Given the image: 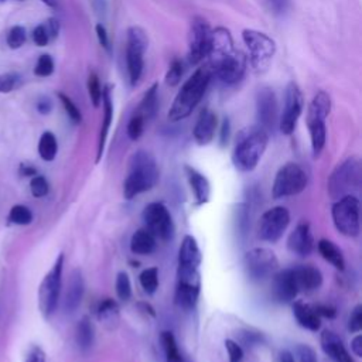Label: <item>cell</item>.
Instances as JSON below:
<instances>
[{
	"instance_id": "6da1fadb",
	"label": "cell",
	"mask_w": 362,
	"mask_h": 362,
	"mask_svg": "<svg viewBox=\"0 0 362 362\" xmlns=\"http://www.w3.org/2000/svg\"><path fill=\"white\" fill-rule=\"evenodd\" d=\"M202 255L197 239L185 235L178 249V269H177V288L174 301L180 308H195L201 291L199 266Z\"/></svg>"
},
{
	"instance_id": "7a4b0ae2",
	"label": "cell",
	"mask_w": 362,
	"mask_h": 362,
	"mask_svg": "<svg viewBox=\"0 0 362 362\" xmlns=\"http://www.w3.org/2000/svg\"><path fill=\"white\" fill-rule=\"evenodd\" d=\"M212 78V71L208 64L195 69V72L182 83L181 89L177 92L170 110L168 119L171 122H178L188 117L197 105L201 102L209 82Z\"/></svg>"
},
{
	"instance_id": "3957f363",
	"label": "cell",
	"mask_w": 362,
	"mask_h": 362,
	"mask_svg": "<svg viewBox=\"0 0 362 362\" xmlns=\"http://www.w3.org/2000/svg\"><path fill=\"white\" fill-rule=\"evenodd\" d=\"M269 143V133L259 124L245 127L239 132L232 153L233 165L242 171L249 173L256 168Z\"/></svg>"
},
{
	"instance_id": "277c9868",
	"label": "cell",
	"mask_w": 362,
	"mask_h": 362,
	"mask_svg": "<svg viewBox=\"0 0 362 362\" xmlns=\"http://www.w3.org/2000/svg\"><path fill=\"white\" fill-rule=\"evenodd\" d=\"M158 181V168L154 157L144 150L132 154L129 160V173L123 182V195L132 199L136 195L150 191Z\"/></svg>"
},
{
	"instance_id": "5b68a950",
	"label": "cell",
	"mask_w": 362,
	"mask_h": 362,
	"mask_svg": "<svg viewBox=\"0 0 362 362\" xmlns=\"http://www.w3.org/2000/svg\"><path fill=\"white\" fill-rule=\"evenodd\" d=\"M331 112V98L325 90H318L307 110V127L310 132V140H311V148L314 157H318L325 146L327 140V127H325V119L328 117Z\"/></svg>"
},
{
	"instance_id": "8992f818",
	"label": "cell",
	"mask_w": 362,
	"mask_h": 362,
	"mask_svg": "<svg viewBox=\"0 0 362 362\" xmlns=\"http://www.w3.org/2000/svg\"><path fill=\"white\" fill-rule=\"evenodd\" d=\"M362 181V167L358 157H349L339 163L328 177L327 189L331 198L338 199L358 191Z\"/></svg>"
},
{
	"instance_id": "52a82bcc",
	"label": "cell",
	"mask_w": 362,
	"mask_h": 362,
	"mask_svg": "<svg viewBox=\"0 0 362 362\" xmlns=\"http://www.w3.org/2000/svg\"><path fill=\"white\" fill-rule=\"evenodd\" d=\"M148 47L147 33L139 27L132 25L126 33V66L129 74V81L134 86L139 83L143 68H144V54Z\"/></svg>"
},
{
	"instance_id": "ba28073f",
	"label": "cell",
	"mask_w": 362,
	"mask_h": 362,
	"mask_svg": "<svg viewBox=\"0 0 362 362\" xmlns=\"http://www.w3.org/2000/svg\"><path fill=\"white\" fill-rule=\"evenodd\" d=\"M242 40L249 49L250 64L256 72L267 71L274 54H276V42L267 34L253 30L245 28L242 31Z\"/></svg>"
},
{
	"instance_id": "9c48e42d",
	"label": "cell",
	"mask_w": 362,
	"mask_h": 362,
	"mask_svg": "<svg viewBox=\"0 0 362 362\" xmlns=\"http://www.w3.org/2000/svg\"><path fill=\"white\" fill-rule=\"evenodd\" d=\"M62 266H64V255L61 253L38 287V308L45 318L52 315V313L58 305L59 293H61Z\"/></svg>"
},
{
	"instance_id": "30bf717a",
	"label": "cell",
	"mask_w": 362,
	"mask_h": 362,
	"mask_svg": "<svg viewBox=\"0 0 362 362\" xmlns=\"http://www.w3.org/2000/svg\"><path fill=\"white\" fill-rule=\"evenodd\" d=\"M337 230L348 238L359 235V199L355 195L338 198L331 209Z\"/></svg>"
},
{
	"instance_id": "8fae6325",
	"label": "cell",
	"mask_w": 362,
	"mask_h": 362,
	"mask_svg": "<svg viewBox=\"0 0 362 362\" xmlns=\"http://www.w3.org/2000/svg\"><path fill=\"white\" fill-rule=\"evenodd\" d=\"M243 267L250 280L263 281L277 272L279 260L273 250L267 247H253L245 253Z\"/></svg>"
},
{
	"instance_id": "7c38bea8",
	"label": "cell",
	"mask_w": 362,
	"mask_h": 362,
	"mask_svg": "<svg viewBox=\"0 0 362 362\" xmlns=\"http://www.w3.org/2000/svg\"><path fill=\"white\" fill-rule=\"evenodd\" d=\"M307 185V174L305 171L296 163H287L277 171L272 195L276 199L291 197L300 194Z\"/></svg>"
},
{
	"instance_id": "4fadbf2b",
	"label": "cell",
	"mask_w": 362,
	"mask_h": 362,
	"mask_svg": "<svg viewBox=\"0 0 362 362\" xmlns=\"http://www.w3.org/2000/svg\"><path fill=\"white\" fill-rule=\"evenodd\" d=\"M212 30L204 17H194L188 30V61L192 65L199 64L208 57Z\"/></svg>"
},
{
	"instance_id": "5bb4252c",
	"label": "cell",
	"mask_w": 362,
	"mask_h": 362,
	"mask_svg": "<svg viewBox=\"0 0 362 362\" xmlns=\"http://www.w3.org/2000/svg\"><path fill=\"white\" fill-rule=\"evenodd\" d=\"M208 65L211 66L212 75H216L223 83L233 85L243 78L247 59L243 52L233 49L229 54L211 59Z\"/></svg>"
},
{
	"instance_id": "9a60e30c",
	"label": "cell",
	"mask_w": 362,
	"mask_h": 362,
	"mask_svg": "<svg viewBox=\"0 0 362 362\" xmlns=\"http://www.w3.org/2000/svg\"><path fill=\"white\" fill-rule=\"evenodd\" d=\"M146 229L157 239L170 240L174 236V222L170 211L161 202L148 204L141 214Z\"/></svg>"
},
{
	"instance_id": "2e32d148",
	"label": "cell",
	"mask_w": 362,
	"mask_h": 362,
	"mask_svg": "<svg viewBox=\"0 0 362 362\" xmlns=\"http://www.w3.org/2000/svg\"><path fill=\"white\" fill-rule=\"evenodd\" d=\"M304 107V98L300 86L291 81L288 82L284 93V107L279 116V129L283 134L288 136L294 132L297 120Z\"/></svg>"
},
{
	"instance_id": "e0dca14e",
	"label": "cell",
	"mask_w": 362,
	"mask_h": 362,
	"mask_svg": "<svg viewBox=\"0 0 362 362\" xmlns=\"http://www.w3.org/2000/svg\"><path fill=\"white\" fill-rule=\"evenodd\" d=\"M290 223V212L284 206H274L263 212L259 219L257 235L262 240L274 243L286 232Z\"/></svg>"
},
{
	"instance_id": "ac0fdd59",
	"label": "cell",
	"mask_w": 362,
	"mask_h": 362,
	"mask_svg": "<svg viewBox=\"0 0 362 362\" xmlns=\"http://www.w3.org/2000/svg\"><path fill=\"white\" fill-rule=\"evenodd\" d=\"M256 116L259 126L267 133L273 132L279 124L277 99L272 88L263 86L256 93Z\"/></svg>"
},
{
	"instance_id": "d6986e66",
	"label": "cell",
	"mask_w": 362,
	"mask_h": 362,
	"mask_svg": "<svg viewBox=\"0 0 362 362\" xmlns=\"http://www.w3.org/2000/svg\"><path fill=\"white\" fill-rule=\"evenodd\" d=\"M272 277V297L277 303H291L298 293L293 269L276 272Z\"/></svg>"
},
{
	"instance_id": "ffe728a7",
	"label": "cell",
	"mask_w": 362,
	"mask_h": 362,
	"mask_svg": "<svg viewBox=\"0 0 362 362\" xmlns=\"http://www.w3.org/2000/svg\"><path fill=\"white\" fill-rule=\"evenodd\" d=\"M287 247L291 253L298 256H308L314 247V239L311 235L310 225L307 222L298 223L294 230L288 235Z\"/></svg>"
},
{
	"instance_id": "44dd1931",
	"label": "cell",
	"mask_w": 362,
	"mask_h": 362,
	"mask_svg": "<svg viewBox=\"0 0 362 362\" xmlns=\"http://www.w3.org/2000/svg\"><path fill=\"white\" fill-rule=\"evenodd\" d=\"M320 344L324 354L328 355L334 362H354L342 339L334 331L324 329L320 337Z\"/></svg>"
},
{
	"instance_id": "7402d4cb",
	"label": "cell",
	"mask_w": 362,
	"mask_h": 362,
	"mask_svg": "<svg viewBox=\"0 0 362 362\" xmlns=\"http://www.w3.org/2000/svg\"><path fill=\"white\" fill-rule=\"evenodd\" d=\"M215 129H216L215 112H212L211 109H202L192 130V136L197 144L199 146L209 144L215 136Z\"/></svg>"
},
{
	"instance_id": "603a6c76",
	"label": "cell",
	"mask_w": 362,
	"mask_h": 362,
	"mask_svg": "<svg viewBox=\"0 0 362 362\" xmlns=\"http://www.w3.org/2000/svg\"><path fill=\"white\" fill-rule=\"evenodd\" d=\"M294 279L298 291H314L321 287L322 284V273L320 269L311 266V264H303L293 269Z\"/></svg>"
},
{
	"instance_id": "cb8c5ba5",
	"label": "cell",
	"mask_w": 362,
	"mask_h": 362,
	"mask_svg": "<svg viewBox=\"0 0 362 362\" xmlns=\"http://www.w3.org/2000/svg\"><path fill=\"white\" fill-rule=\"evenodd\" d=\"M83 290H85V284H83L82 273L79 269H75L69 276L66 293L64 298V308L66 313H72L79 307L83 297Z\"/></svg>"
},
{
	"instance_id": "d4e9b609",
	"label": "cell",
	"mask_w": 362,
	"mask_h": 362,
	"mask_svg": "<svg viewBox=\"0 0 362 362\" xmlns=\"http://www.w3.org/2000/svg\"><path fill=\"white\" fill-rule=\"evenodd\" d=\"M102 106H103V119H102V126H100V133H99V144H98V158L96 161L100 160L105 148V143L107 139V133L113 120V102H112V90L110 85H106L102 89Z\"/></svg>"
},
{
	"instance_id": "484cf974",
	"label": "cell",
	"mask_w": 362,
	"mask_h": 362,
	"mask_svg": "<svg viewBox=\"0 0 362 362\" xmlns=\"http://www.w3.org/2000/svg\"><path fill=\"white\" fill-rule=\"evenodd\" d=\"M185 173H187V178L188 182L191 185V189L194 192L195 197V202L198 205L206 204L209 201V195H211V185L209 181L206 180V177L204 174H201L199 171H197L195 168L185 165Z\"/></svg>"
},
{
	"instance_id": "4316f807",
	"label": "cell",
	"mask_w": 362,
	"mask_h": 362,
	"mask_svg": "<svg viewBox=\"0 0 362 362\" xmlns=\"http://www.w3.org/2000/svg\"><path fill=\"white\" fill-rule=\"evenodd\" d=\"M293 314H294L297 322L303 328L310 329V331H318L320 329L321 317L317 314L314 305L298 300L293 304Z\"/></svg>"
},
{
	"instance_id": "83f0119b",
	"label": "cell",
	"mask_w": 362,
	"mask_h": 362,
	"mask_svg": "<svg viewBox=\"0 0 362 362\" xmlns=\"http://www.w3.org/2000/svg\"><path fill=\"white\" fill-rule=\"evenodd\" d=\"M157 246V240L156 238L144 228V229H139L132 235L130 239V250L134 255H140V256H146L150 255L156 250Z\"/></svg>"
},
{
	"instance_id": "f1b7e54d",
	"label": "cell",
	"mask_w": 362,
	"mask_h": 362,
	"mask_svg": "<svg viewBox=\"0 0 362 362\" xmlns=\"http://www.w3.org/2000/svg\"><path fill=\"white\" fill-rule=\"evenodd\" d=\"M317 249H318L320 255H321L328 263H331L335 269L344 270V267H345V260H344L342 250H341L332 240L320 239L318 243H317Z\"/></svg>"
},
{
	"instance_id": "f546056e",
	"label": "cell",
	"mask_w": 362,
	"mask_h": 362,
	"mask_svg": "<svg viewBox=\"0 0 362 362\" xmlns=\"http://www.w3.org/2000/svg\"><path fill=\"white\" fill-rule=\"evenodd\" d=\"M157 90H158V83H153L147 89V92L143 95V99H141V102H140V105L136 110L137 113H140L144 117L146 122L151 120L156 116L157 110H158V93H157Z\"/></svg>"
},
{
	"instance_id": "4dcf8cb0",
	"label": "cell",
	"mask_w": 362,
	"mask_h": 362,
	"mask_svg": "<svg viewBox=\"0 0 362 362\" xmlns=\"http://www.w3.org/2000/svg\"><path fill=\"white\" fill-rule=\"evenodd\" d=\"M160 342L165 355V362H189L178 349L177 341L171 331H163L160 335Z\"/></svg>"
},
{
	"instance_id": "1f68e13d",
	"label": "cell",
	"mask_w": 362,
	"mask_h": 362,
	"mask_svg": "<svg viewBox=\"0 0 362 362\" xmlns=\"http://www.w3.org/2000/svg\"><path fill=\"white\" fill-rule=\"evenodd\" d=\"M98 320L103 322L105 325L113 327L119 321V305L115 300L112 298H105L103 301L99 303V307L96 310Z\"/></svg>"
},
{
	"instance_id": "d6a6232c",
	"label": "cell",
	"mask_w": 362,
	"mask_h": 362,
	"mask_svg": "<svg viewBox=\"0 0 362 362\" xmlns=\"http://www.w3.org/2000/svg\"><path fill=\"white\" fill-rule=\"evenodd\" d=\"M75 339L82 351H88L93 344V327L88 317H83L75 329Z\"/></svg>"
},
{
	"instance_id": "836d02e7",
	"label": "cell",
	"mask_w": 362,
	"mask_h": 362,
	"mask_svg": "<svg viewBox=\"0 0 362 362\" xmlns=\"http://www.w3.org/2000/svg\"><path fill=\"white\" fill-rule=\"evenodd\" d=\"M58 151L57 137L51 132H44L38 141V154L44 161H52Z\"/></svg>"
},
{
	"instance_id": "e575fe53",
	"label": "cell",
	"mask_w": 362,
	"mask_h": 362,
	"mask_svg": "<svg viewBox=\"0 0 362 362\" xmlns=\"http://www.w3.org/2000/svg\"><path fill=\"white\" fill-rule=\"evenodd\" d=\"M139 281L147 294H154L158 287V269L148 267V269L143 270L139 276Z\"/></svg>"
},
{
	"instance_id": "d590c367",
	"label": "cell",
	"mask_w": 362,
	"mask_h": 362,
	"mask_svg": "<svg viewBox=\"0 0 362 362\" xmlns=\"http://www.w3.org/2000/svg\"><path fill=\"white\" fill-rule=\"evenodd\" d=\"M115 288H116V294L122 301H127L132 297V284H130V279L127 276V273L124 272H119L116 276V281H115Z\"/></svg>"
},
{
	"instance_id": "8d00e7d4",
	"label": "cell",
	"mask_w": 362,
	"mask_h": 362,
	"mask_svg": "<svg viewBox=\"0 0 362 362\" xmlns=\"http://www.w3.org/2000/svg\"><path fill=\"white\" fill-rule=\"evenodd\" d=\"M8 219L17 225H28L33 221V212L24 205H14L8 212Z\"/></svg>"
},
{
	"instance_id": "74e56055",
	"label": "cell",
	"mask_w": 362,
	"mask_h": 362,
	"mask_svg": "<svg viewBox=\"0 0 362 362\" xmlns=\"http://www.w3.org/2000/svg\"><path fill=\"white\" fill-rule=\"evenodd\" d=\"M144 124H146L144 117L140 113L134 112L133 116L130 117L129 123H127V130L126 132H127L129 139L134 140V141L137 139H140V136L143 134V130H144Z\"/></svg>"
},
{
	"instance_id": "f35d334b",
	"label": "cell",
	"mask_w": 362,
	"mask_h": 362,
	"mask_svg": "<svg viewBox=\"0 0 362 362\" xmlns=\"http://www.w3.org/2000/svg\"><path fill=\"white\" fill-rule=\"evenodd\" d=\"M88 93H89L92 105L95 107H98L102 102V86H100L99 78L95 72H90L88 76Z\"/></svg>"
},
{
	"instance_id": "ab89813d",
	"label": "cell",
	"mask_w": 362,
	"mask_h": 362,
	"mask_svg": "<svg viewBox=\"0 0 362 362\" xmlns=\"http://www.w3.org/2000/svg\"><path fill=\"white\" fill-rule=\"evenodd\" d=\"M181 76H182V61L178 58H174L165 74V83L168 86H177L181 81Z\"/></svg>"
},
{
	"instance_id": "60d3db41",
	"label": "cell",
	"mask_w": 362,
	"mask_h": 362,
	"mask_svg": "<svg viewBox=\"0 0 362 362\" xmlns=\"http://www.w3.org/2000/svg\"><path fill=\"white\" fill-rule=\"evenodd\" d=\"M58 98L66 112V115L69 116V119L74 122V123H81L82 122V115H81V110L78 109V106L72 102V99L69 96H66L65 93H58Z\"/></svg>"
},
{
	"instance_id": "b9f144b4",
	"label": "cell",
	"mask_w": 362,
	"mask_h": 362,
	"mask_svg": "<svg viewBox=\"0 0 362 362\" xmlns=\"http://www.w3.org/2000/svg\"><path fill=\"white\" fill-rule=\"evenodd\" d=\"M21 83V76L16 72L0 75V93H8Z\"/></svg>"
},
{
	"instance_id": "7bdbcfd3",
	"label": "cell",
	"mask_w": 362,
	"mask_h": 362,
	"mask_svg": "<svg viewBox=\"0 0 362 362\" xmlns=\"http://www.w3.org/2000/svg\"><path fill=\"white\" fill-rule=\"evenodd\" d=\"M54 72V61L48 54H42L40 55V58L37 59L35 68H34V74L37 76H49Z\"/></svg>"
},
{
	"instance_id": "ee69618b",
	"label": "cell",
	"mask_w": 362,
	"mask_h": 362,
	"mask_svg": "<svg viewBox=\"0 0 362 362\" xmlns=\"http://www.w3.org/2000/svg\"><path fill=\"white\" fill-rule=\"evenodd\" d=\"M25 42V30L21 25H14L7 35V44L10 48H20Z\"/></svg>"
},
{
	"instance_id": "f6af8a7d",
	"label": "cell",
	"mask_w": 362,
	"mask_h": 362,
	"mask_svg": "<svg viewBox=\"0 0 362 362\" xmlns=\"http://www.w3.org/2000/svg\"><path fill=\"white\" fill-rule=\"evenodd\" d=\"M236 229L239 230V235H245L249 225V214H247V206L245 204H239L236 206Z\"/></svg>"
},
{
	"instance_id": "bcb514c9",
	"label": "cell",
	"mask_w": 362,
	"mask_h": 362,
	"mask_svg": "<svg viewBox=\"0 0 362 362\" xmlns=\"http://www.w3.org/2000/svg\"><path fill=\"white\" fill-rule=\"evenodd\" d=\"M30 189L34 197L41 198L48 192V181L42 175H35L30 182Z\"/></svg>"
},
{
	"instance_id": "7dc6e473",
	"label": "cell",
	"mask_w": 362,
	"mask_h": 362,
	"mask_svg": "<svg viewBox=\"0 0 362 362\" xmlns=\"http://www.w3.org/2000/svg\"><path fill=\"white\" fill-rule=\"evenodd\" d=\"M225 348L228 352V359L229 362H240L243 358V349L242 346L233 341V339H226L225 341Z\"/></svg>"
},
{
	"instance_id": "c3c4849f",
	"label": "cell",
	"mask_w": 362,
	"mask_h": 362,
	"mask_svg": "<svg viewBox=\"0 0 362 362\" xmlns=\"http://www.w3.org/2000/svg\"><path fill=\"white\" fill-rule=\"evenodd\" d=\"M348 329L351 332H359L362 329V305L358 304L352 310L348 320Z\"/></svg>"
},
{
	"instance_id": "681fc988",
	"label": "cell",
	"mask_w": 362,
	"mask_h": 362,
	"mask_svg": "<svg viewBox=\"0 0 362 362\" xmlns=\"http://www.w3.org/2000/svg\"><path fill=\"white\" fill-rule=\"evenodd\" d=\"M33 40L34 42L38 45V47H45L48 42H49V35H48V31L45 28L44 24H40L34 28L33 31Z\"/></svg>"
},
{
	"instance_id": "f907efd6",
	"label": "cell",
	"mask_w": 362,
	"mask_h": 362,
	"mask_svg": "<svg viewBox=\"0 0 362 362\" xmlns=\"http://www.w3.org/2000/svg\"><path fill=\"white\" fill-rule=\"evenodd\" d=\"M298 362H317L315 352L308 345H300L297 348Z\"/></svg>"
},
{
	"instance_id": "816d5d0a",
	"label": "cell",
	"mask_w": 362,
	"mask_h": 362,
	"mask_svg": "<svg viewBox=\"0 0 362 362\" xmlns=\"http://www.w3.org/2000/svg\"><path fill=\"white\" fill-rule=\"evenodd\" d=\"M95 31H96V37H98V41L99 44L105 48V49H110V44H109V35H107V31L105 28V25L102 23H98L96 27H95Z\"/></svg>"
},
{
	"instance_id": "f5cc1de1",
	"label": "cell",
	"mask_w": 362,
	"mask_h": 362,
	"mask_svg": "<svg viewBox=\"0 0 362 362\" xmlns=\"http://www.w3.org/2000/svg\"><path fill=\"white\" fill-rule=\"evenodd\" d=\"M25 362H47L44 351L38 346H33L27 355Z\"/></svg>"
},
{
	"instance_id": "db71d44e",
	"label": "cell",
	"mask_w": 362,
	"mask_h": 362,
	"mask_svg": "<svg viewBox=\"0 0 362 362\" xmlns=\"http://www.w3.org/2000/svg\"><path fill=\"white\" fill-rule=\"evenodd\" d=\"M44 25H45V28H47L48 35H49L51 40L58 35V33H59V21H58L57 18H48Z\"/></svg>"
},
{
	"instance_id": "11a10c76",
	"label": "cell",
	"mask_w": 362,
	"mask_h": 362,
	"mask_svg": "<svg viewBox=\"0 0 362 362\" xmlns=\"http://www.w3.org/2000/svg\"><path fill=\"white\" fill-rule=\"evenodd\" d=\"M242 338H243V342H245L247 346H252V345H256V344L262 342V334H257V332L246 331V332L242 334Z\"/></svg>"
},
{
	"instance_id": "9f6ffc18",
	"label": "cell",
	"mask_w": 362,
	"mask_h": 362,
	"mask_svg": "<svg viewBox=\"0 0 362 362\" xmlns=\"http://www.w3.org/2000/svg\"><path fill=\"white\" fill-rule=\"evenodd\" d=\"M317 314L320 317H327V318H334L335 317V308L331 307V305H325V304H318V305H314Z\"/></svg>"
},
{
	"instance_id": "6f0895ef",
	"label": "cell",
	"mask_w": 362,
	"mask_h": 362,
	"mask_svg": "<svg viewBox=\"0 0 362 362\" xmlns=\"http://www.w3.org/2000/svg\"><path fill=\"white\" fill-rule=\"evenodd\" d=\"M270 6V8L274 10V13H284L288 7L290 0H266Z\"/></svg>"
},
{
	"instance_id": "680465c9",
	"label": "cell",
	"mask_w": 362,
	"mask_h": 362,
	"mask_svg": "<svg viewBox=\"0 0 362 362\" xmlns=\"http://www.w3.org/2000/svg\"><path fill=\"white\" fill-rule=\"evenodd\" d=\"M52 109V103L48 98H41L38 102H37V110L41 113V115H48Z\"/></svg>"
},
{
	"instance_id": "91938a15",
	"label": "cell",
	"mask_w": 362,
	"mask_h": 362,
	"mask_svg": "<svg viewBox=\"0 0 362 362\" xmlns=\"http://www.w3.org/2000/svg\"><path fill=\"white\" fill-rule=\"evenodd\" d=\"M351 351L355 354V356H362V335L358 334L351 341Z\"/></svg>"
},
{
	"instance_id": "94428289",
	"label": "cell",
	"mask_w": 362,
	"mask_h": 362,
	"mask_svg": "<svg viewBox=\"0 0 362 362\" xmlns=\"http://www.w3.org/2000/svg\"><path fill=\"white\" fill-rule=\"evenodd\" d=\"M229 132H230V124H229V119L223 117L222 122V127H221V144H225L229 139Z\"/></svg>"
},
{
	"instance_id": "6125c7cd",
	"label": "cell",
	"mask_w": 362,
	"mask_h": 362,
	"mask_svg": "<svg viewBox=\"0 0 362 362\" xmlns=\"http://www.w3.org/2000/svg\"><path fill=\"white\" fill-rule=\"evenodd\" d=\"M279 362H296V361H294V356L288 351H281Z\"/></svg>"
},
{
	"instance_id": "be15d7a7",
	"label": "cell",
	"mask_w": 362,
	"mask_h": 362,
	"mask_svg": "<svg viewBox=\"0 0 362 362\" xmlns=\"http://www.w3.org/2000/svg\"><path fill=\"white\" fill-rule=\"evenodd\" d=\"M41 1L45 3L47 6L52 7V8H57V7H58V3H59V0H41Z\"/></svg>"
},
{
	"instance_id": "e7e4bbea",
	"label": "cell",
	"mask_w": 362,
	"mask_h": 362,
	"mask_svg": "<svg viewBox=\"0 0 362 362\" xmlns=\"http://www.w3.org/2000/svg\"><path fill=\"white\" fill-rule=\"evenodd\" d=\"M0 1H4V0H0Z\"/></svg>"
}]
</instances>
